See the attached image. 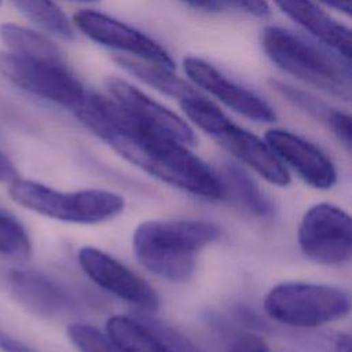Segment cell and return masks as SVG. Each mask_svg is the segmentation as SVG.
Wrapping results in <instances>:
<instances>
[{
    "mask_svg": "<svg viewBox=\"0 0 352 352\" xmlns=\"http://www.w3.org/2000/svg\"><path fill=\"white\" fill-rule=\"evenodd\" d=\"M333 352H351V338L348 334H340L334 340Z\"/></svg>",
    "mask_w": 352,
    "mask_h": 352,
    "instance_id": "f546056e",
    "label": "cell"
},
{
    "mask_svg": "<svg viewBox=\"0 0 352 352\" xmlns=\"http://www.w3.org/2000/svg\"><path fill=\"white\" fill-rule=\"evenodd\" d=\"M73 1H84V3H89V1H96V0H73Z\"/></svg>",
    "mask_w": 352,
    "mask_h": 352,
    "instance_id": "4dcf8cb0",
    "label": "cell"
},
{
    "mask_svg": "<svg viewBox=\"0 0 352 352\" xmlns=\"http://www.w3.org/2000/svg\"><path fill=\"white\" fill-rule=\"evenodd\" d=\"M107 88L116 102L148 128L186 146L195 143L194 132L183 118L129 82L120 78H110Z\"/></svg>",
    "mask_w": 352,
    "mask_h": 352,
    "instance_id": "4fadbf2b",
    "label": "cell"
},
{
    "mask_svg": "<svg viewBox=\"0 0 352 352\" xmlns=\"http://www.w3.org/2000/svg\"><path fill=\"white\" fill-rule=\"evenodd\" d=\"M74 113L99 139L148 175L198 197L224 198L219 175L186 144L148 128L114 99L88 92Z\"/></svg>",
    "mask_w": 352,
    "mask_h": 352,
    "instance_id": "6da1fadb",
    "label": "cell"
},
{
    "mask_svg": "<svg viewBox=\"0 0 352 352\" xmlns=\"http://www.w3.org/2000/svg\"><path fill=\"white\" fill-rule=\"evenodd\" d=\"M264 309L279 323L318 327L345 318L351 309V297L348 292L331 285L285 282L268 292Z\"/></svg>",
    "mask_w": 352,
    "mask_h": 352,
    "instance_id": "8992f818",
    "label": "cell"
},
{
    "mask_svg": "<svg viewBox=\"0 0 352 352\" xmlns=\"http://www.w3.org/2000/svg\"><path fill=\"white\" fill-rule=\"evenodd\" d=\"M77 29L92 41L139 59L175 70V62L157 41L140 30L94 10H81L73 16Z\"/></svg>",
    "mask_w": 352,
    "mask_h": 352,
    "instance_id": "9c48e42d",
    "label": "cell"
},
{
    "mask_svg": "<svg viewBox=\"0 0 352 352\" xmlns=\"http://www.w3.org/2000/svg\"><path fill=\"white\" fill-rule=\"evenodd\" d=\"M11 3L43 30L63 40L74 38L70 21L54 0H11Z\"/></svg>",
    "mask_w": 352,
    "mask_h": 352,
    "instance_id": "d6986e66",
    "label": "cell"
},
{
    "mask_svg": "<svg viewBox=\"0 0 352 352\" xmlns=\"http://www.w3.org/2000/svg\"><path fill=\"white\" fill-rule=\"evenodd\" d=\"M219 235V228L204 220H147L133 232V252L150 272L186 282L194 275L198 253Z\"/></svg>",
    "mask_w": 352,
    "mask_h": 352,
    "instance_id": "7a4b0ae2",
    "label": "cell"
},
{
    "mask_svg": "<svg viewBox=\"0 0 352 352\" xmlns=\"http://www.w3.org/2000/svg\"><path fill=\"white\" fill-rule=\"evenodd\" d=\"M6 285L15 301L37 316L55 318L70 308L66 292L38 271L11 270L6 275Z\"/></svg>",
    "mask_w": 352,
    "mask_h": 352,
    "instance_id": "5bb4252c",
    "label": "cell"
},
{
    "mask_svg": "<svg viewBox=\"0 0 352 352\" xmlns=\"http://www.w3.org/2000/svg\"><path fill=\"white\" fill-rule=\"evenodd\" d=\"M329 128L333 131V133L342 142V144L351 150L352 144V121L349 114L334 109L329 122Z\"/></svg>",
    "mask_w": 352,
    "mask_h": 352,
    "instance_id": "603a6c76",
    "label": "cell"
},
{
    "mask_svg": "<svg viewBox=\"0 0 352 352\" xmlns=\"http://www.w3.org/2000/svg\"><path fill=\"white\" fill-rule=\"evenodd\" d=\"M264 140L279 161L294 169L309 186L330 188L336 184L337 169L333 161L314 143L278 128L268 129Z\"/></svg>",
    "mask_w": 352,
    "mask_h": 352,
    "instance_id": "8fae6325",
    "label": "cell"
},
{
    "mask_svg": "<svg viewBox=\"0 0 352 352\" xmlns=\"http://www.w3.org/2000/svg\"><path fill=\"white\" fill-rule=\"evenodd\" d=\"M214 3L219 7L228 6L258 18H267L271 14V8L265 0H214Z\"/></svg>",
    "mask_w": 352,
    "mask_h": 352,
    "instance_id": "cb8c5ba5",
    "label": "cell"
},
{
    "mask_svg": "<svg viewBox=\"0 0 352 352\" xmlns=\"http://www.w3.org/2000/svg\"><path fill=\"white\" fill-rule=\"evenodd\" d=\"M183 3L204 11H216L219 10V6L214 3V0H182Z\"/></svg>",
    "mask_w": 352,
    "mask_h": 352,
    "instance_id": "f1b7e54d",
    "label": "cell"
},
{
    "mask_svg": "<svg viewBox=\"0 0 352 352\" xmlns=\"http://www.w3.org/2000/svg\"><path fill=\"white\" fill-rule=\"evenodd\" d=\"M106 333L124 352H188L187 346L168 333L128 316L109 318Z\"/></svg>",
    "mask_w": 352,
    "mask_h": 352,
    "instance_id": "2e32d148",
    "label": "cell"
},
{
    "mask_svg": "<svg viewBox=\"0 0 352 352\" xmlns=\"http://www.w3.org/2000/svg\"><path fill=\"white\" fill-rule=\"evenodd\" d=\"M82 271L102 289L144 311H155L160 298L155 290L138 274L107 253L85 246L78 252Z\"/></svg>",
    "mask_w": 352,
    "mask_h": 352,
    "instance_id": "30bf717a",
    "label": "cell"
},
{
    "mask_svg": "<svg viewBox=\"0 0 352 352\" xmlns=\"http://www.w3.org/2000/svg\"><path fill=\"white\" fill-rule=\"evenodd\" d=\"M0 349L3 352H37L32 346L3 333H0Z\"/></svg>",
    "mask_w": 352,
    "mask_h": 352,
    "instance_id": "484cf974",
    "label": "cell"
},
{
    "mask_svg": "<svg viewBox=\"0 0 352 352\" xmlns=\"http://www.w3.org/2000/svg\"><path fill=\"white\" fill-rule=\"evenodd\" d=\"M3 67L7 76L25 91L72 110H76L88 94L65 62L8 54L3 59Z\"/></svg>",
    "mask_w": 352,
    "mask_h": 352,
    "instance_id": "ba28073f",
    "label": "cell"
},
{
    "mask_svg": "<svg viewBox=\"0 0 352 352\" xmlns=\"http://www.w3.org/2000/svg\"><path fill=\"white\" fill-rule=\"evenodd\" d=\"M16 169L12 162L0 151V183H11L16 179Z\"/></svg>",
    "mask_w": 352,
    "mask_h": 352,
    "instance_id": "4316f807",
    "label": "cell"
},
{
    "mask_svg": "<svg viewBox=\"0 0 352 352\" xmlns=\"http://www.w3.org/2000/svg\"><path fill=\"white\" fill-rule=\"evenodd\" d=\"M261 45L267 56L287 74L326 94L349 99V60L279 26H267L263 30Z\"/></svg>",
    "mask_w": 352,
    "mask_h": 352,
    "instance_id": "3957f363",
    "label": "cell"
},
{
    "mask_svg": "<svg viewBox=\"0 0 352 352\" xmlns=\"http://www.w3.org/2000/svg\"><path fill=\"white\" fill-rule=\"evenodd\" d=\"M296 23L344 59H351V30L333 19L312 0H274Z\"/></svg>",
    "mask_w": 352,
    "mask_h": 352,
    "instance_id": "9a60e30c",
    "label": "cell"
},
{
    "mask_svg": "<svg viewBox=\"0 0 352 352\" xmlns=\"http://www.w3.org/2000/svg\"><path fill=\"white\" fill-rule=\"evenodd\" d=\"M8 191L11 198L23 208L67 223H103L122 213L125 208L121 195L99 188L59 191L16 177L10 183Z\"/></svg>",
    "mask_w": 352,
    "mask_h": 352,
    "instance_id": "5b68a950",
    "label": "cell"
},
{
    "mask_svg": "<svg viewBox=\"0 0 352 352\" xmlns=\"http://www.w3.org/2000/svg\"><path fill=\"white\" fill-rule=\"evenodd\" d=\"M224 170V179L220 177L224 197L231 194L257 216H270L272 213L271 202L248 173L235 165H227Z\"/></svg>",
    "mask_w": 352,
    "mask_h": 352,
    "instance_id": "ffe728a7",
    "label": "cell"
},
{
    "mask_svg": "<svg viewBox=\"0 0 352 352\" xmlns=\"http://www.w3.org/2000/svg\"><path fill=\"white\" fill-rule=\"evenodd\" d=\"M320 3L331 7L345 15H351L352 11V0H319Z\"/></svg>",
    "mask_w": 352,
    "mask_h": 352,
    "instance_id": "83f0119b",
    "label": "cell"
},
{
    "mask_svg": "<svg viewBox=\"0 0 352 352\" xmlns=\"http://www.w3.org/2000/svg\"><path fill=\"white\" fill-rule=\"evenodd\" d=\"M0 4H1V0H0Z\"/></svg>",
    "mask_w": 352,
    "mask_h": 352,
    "instance_id": "1f68e13d",
    "label": "cell"
},
{
    "mask_svg": "<svg viewBox=\"0 0 352 352\" xmlns=\"http://www.w3.org/2000/svg\"><path fill=\"white\" fill-rule=\"evenodd\" d=\"M184 114L235 158L275 186H287V168L272 153L265 140L232 122L217 106L199 94L179 100Z\"/></svg>",
    "mask_w": 352,
    "mask_h": 352,
    "instance_id": "277c9868",
    "label": "cell"
},
{
    "mask_svg": "<svg viewBox=\"0 0 352 352\" xmlns=\"http://www.w3.org/2000/svg\"><path fill=\"white\" fill-rule=\"evenodd\" d=\"M32 243L25 227L11 214L0 210V256L22 260L29 257Z\"/></svg>",
    "mask_w": 352,
    "mask_h": 352,
    "instance_id": "44dd1931",
    "label": "cell"
},
{
    "mask_svg": "<svg viewBox=\"0 0 352 352\" xmlns=\"http://www.w3.org/2000/svg\"><path fill=\"white\" fill-rule=\"evenodd\" d=\"M0 41L16 56L65 62L60 50L48 37L16 23L0 25Z\"/></svg>",
    "mask_w": 352,
    "mask_h": 352,
    "instance_id": "ac0fdd59",
    "label": "cell"
},
{
    "mask_svg": "<svg viewBox=\"0 0 352 352\" xmlns=\"http://www.w3.org/2000/svg\"><path fill=\"white\" fill-rule=\"evenodd\" d=\"M301 252L323 265H341L352 256V221L349 214L331 204L309 208L298 227Z\"/></svg>",
    "mask_w": 352,
    "mask_h": 352,
    "instance_id": "52a82bcc",
    "label": "cell"
},
{
    "mask_svg": "<svg viewBox=\"0 0 352 352\" xmlns=\"http://www.w3.org/2000/svg\"><path fill=\"white\" fill-rule=\"evenodd\" d=\"M227 352H271V349L258 336L243 333L230 344Z\"/></svg>",
    "mask_w": 352,
    "mask_h": 352,
    "instance_id": "d4e9b609",
    "label": "cell"
},
{
    "mask_svg": "<svg viewBox=\"0 0 352 352\" xmlns=\"http://www.w3.org/2000/svg\"><path fill=\"white\" fill-rule=\"evenodd\" d=\"M67 336L80 352H124L106 331L91 324L74 323L67 327Z\"/></svg>",
    "mask_w": 352,
    "mask_h": 352,
    "instance_id": "7402d4cb",
    "label": "cell"
},
{
    "mask_svg": "<svg viewBox=\"0 0 352 352\" xmlns=\"http://www.w3.org/2000/svg\"><path fill=\"white\" fill-rule=\"evenodd\" d=\"M120 67H122L129 74L135 76L140 81L147 85L155 88L157 91L176 98L179 100L198 94L191 85H188L184 80L179 78L173 74V69L166 66L153 63L144 59L120 55L114 59Z\"/></svg>",
    "mask_w": 352,
    "mask_h": 352,
    "instance_id": "e0dca14e",
    "label": "cell"
},
{
    "mask_svg": "<svg viewBox=\"0 0 352 352\" xmlns=\"http://www.w3.org/2000/svg\"><path fill=\"white\" fill-rule=\"evenodd\" d=\"M183 69L195 85L208 91L234 111L260 122L276 120L275 111L264 99L231 81L206 60L195 56L184 58Z\"/></svg>",
    "mask_w": 352,
    "mask_h": 352,
    "instance_id": "7c38bea8",
    "label": "cell"
}]
</instances>
